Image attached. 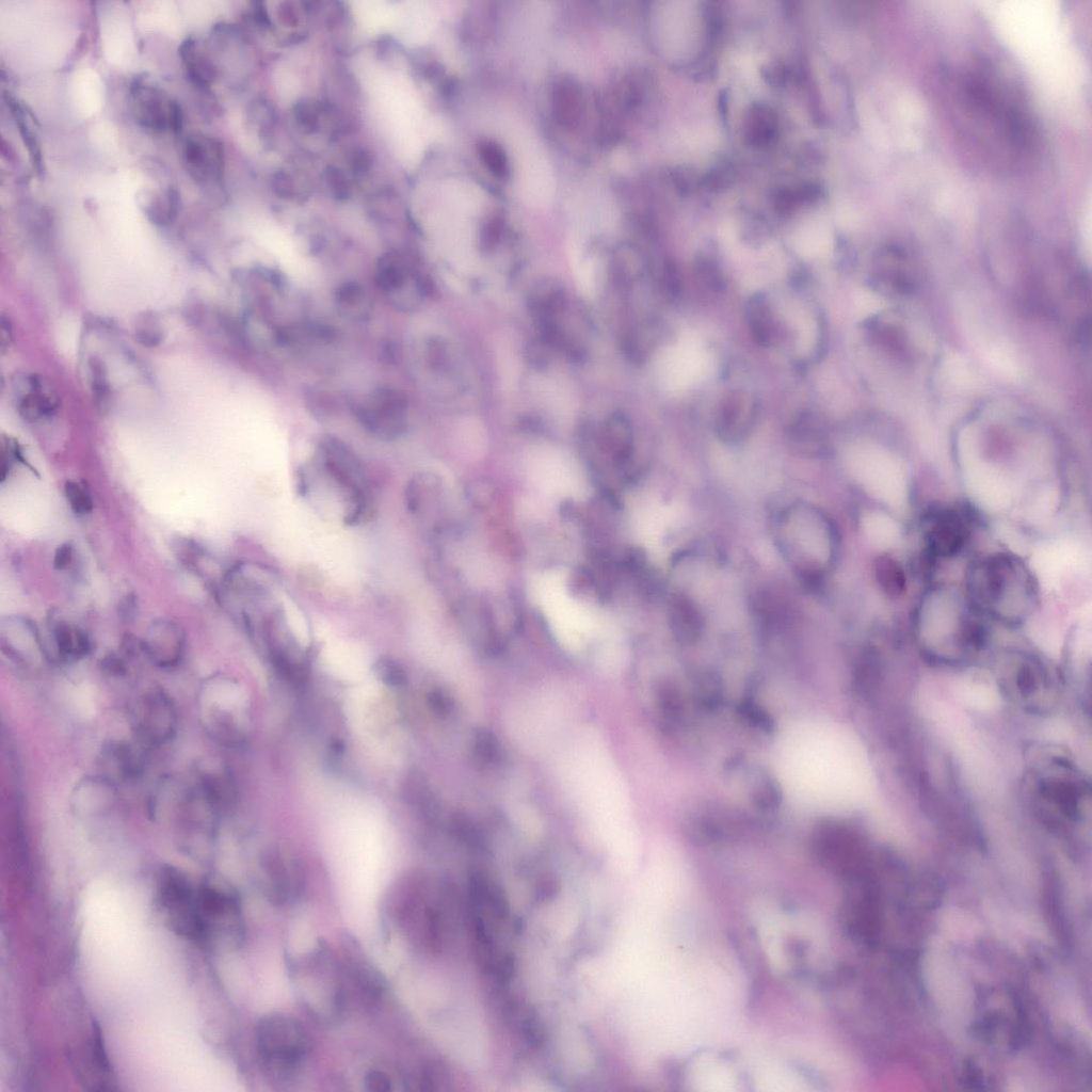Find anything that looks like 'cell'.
<instances>
[{
  "label": "cell",
  "mask_w": 1092,
  "mask_h": 1092,
  "mask_svg": "<svg viewBox=\"0 0 1092 1092\" xmlns=\"http://www.w3.org/2000/svg\"><path fill=\"white\" fill-rule=\"evenodd\" d=\"M987 73H965L956 77L953 103L964 128L990 154L1007 161L1024 154L1032 144L1031 122L1012 89Z\"/></svg>",
  "instance_id": "cell-1"
},
{
  "label": "cell",
  "mask_w": 1092,
  "mask_h": 1092,
  "mask_svg": "<svg viewBox=\"0 0 1092 1092\" xmlns=\"http://www.w3.org/2000/svg\"><path fill=\"white\" fill-rule=\"evenodd\" d=\"M984 617L966 594L944 587L930 589L920 599L915 619L921 649L936 662L966 661L985 645Z\"/></svg>",
  "instance_id": "cell-2"
},
{
  "label": "cell",
  "mask_w": 1092,
  "mask_h": 1092,
  "mask_svg": "<svg viewBox=\"0 0 1092 1092\" xmlns=\"http://www.w3.org/2000/svg\"><path fill=\"white\" fill-rule=\"evenodd\" d=\"M966 595L984 616L1008 626L1023 624L1039 601L1037 579L1013 553L998 551L976 560L966 574Z\"/></svg>",
  "instance_id": "cell-3"
},
{
  "label": "cell",
  "mask_w": 1092,
  "mask_h": 1092,
  "mask_svg": "<svg viewBox=\"0 0 1092 1092\" xmlns=\"http://www.w3.org/2000/svg\"><path fill=\"white\" fill-rule=\"evenodd\" d=\"M449 894L420 874H408L388 892L384 913L413 948L437 953L450 932Z\"/></svg>",
  "instance_id": "cell-4"
},
{
  "label": "cell",
  "mask_w": 1092,
  "mask_h": 1092,
  "mask_svg": "<svg viewBox=\"0 0 1092 1092\" xmlns=\"http://www.w3.org/2000/svg\"><path fill=\"white\" fill-rule=\"evenodd\" d=\"M1028 789L1041 821L1066 835L1083 828L1089 818L1090 788L1073 762L1049 755L1037 762L1028 776Z\"/></svg>",
  "instance_id": "cell-5"
},
{
  "label": "cell",
  "mask_w": 1092,
  "mask_h": 1092,
  "mask_svg": "<svg viewBox=\"0 0 1092 1092\" xmlns=\"http://www.w3.org/2000/svg\"><path fill=\"white\" fill-rule=\"evenodd\" d=\"M289 975L298 1001L318 1022L333 1024L349 1013L346 976L338 948L318 943L290 962Z\"/></svg>",
  "instance_id": "cell-6"
},
{
  "label": "cell",
  "mask_w": 1092,
  "mask_h": 1092,
  "mask_svg": "<svg viewBox=\"0 0 1092 1092\" xmlns=\"http://www.w3.org/2000/svg\"><path fill=\"white\" fill-rule=\"evenodd\" d=\"M257 1056L266 1074L277 1081L296 1078L310 1051V1038L295 1017L274 1012L262 1016L255 1029Z\"/></svg>",
  "instance_id": "cell-7"
},
{
  "label": "cell",
  "mask_w": 1092,
  "mask_h": 1092,
  "mask_svg": "<svg viewBox=\"0 0 1092 1092\" xmlns=\"http://www.w3.org/2000/svg\"><path fill=\"white\" fill-rule=\"evenodd\" d=\"M155 903L159 915L173 932L203 946V883H194L173 866H163L156 879Z\"/></svg>",
  "instance_id": "cell-8"
},
{
  "label": "cell",
  "mask_w": 1092,
  "mask_h": 1092,
  "mask_svg": "<svg viewBox=\"0 0 1092 1092\" xmlns=\"http://www.w3.org/2000/svg\"><path fill=\"white\" fill-rule=\"evenodd\" d=\"M1003 694L1025 710H1050L1059 693L1054 672L1038 657L1018 654L1005 660L998 671Z\"/></svg>",
  "instance_id": "cell-9"
},
{
  "label": "cell",
  "mask_w": 1092,
  "mask_h": 1092,
  "mask_svg": "<svg viewBox=\"0 0 1092 1092\" xmlns=\"http://www.w3.org/2000/svg\"><path fill=\"white\" fill-rule=\"evenodd\" d=\"M199 723L207 735L223 744L242 738L237 687L229 679L212 675L199 686L196 698Z\"/></svg>",
  "instance_id": "cell-10"
},
{
  "label": "cell",
  "mask_w": 1092,
  "mask_h": 1092,
  "mask_svg": "<svg viewBox=\"0 0 1092 1092\" xmlns=\"http://www.w3.org/2000/svg\"><path fill=\"white\" fill-rule=\"evenodd\" d=\"M323 464L347 496L349 504L344 520L358 523L368 507V479L362 460L342 440L325 436L320 444Z\"/></svg>",
  "instance_id": "cell-11"
},
{
  "label": "cell",
  "mask_w": 1092,
  "mask_h": 1092,
  "mask_svg": "<svg viewBox=\"0 0 1092 1092\" xmlns=\"http://www.w3.org/2000/svg\"><path fill=\"white\" fill-rule=\"evenodd\" d=\"M178 722L173 697L160 687L141 692L130 707V727L142 744L160 746L167 743L176 735Z\"/></svg>",
  "instance_id": "cell-12"
},
{
  "label": "cell",
  "mask_w": 1092,
  "mask_h": 1092,
  "mask_svg": "<svg viewBox=\"0 0 1092 1092\" xmlns=\"http://www.w3.org/2000/svg\"><path fill=\"white\" fill-rule=\"evenodd\" d=\"M128 101L131 114L139 126L157 133L181 130V106L145 75L134 77L130 82Z\"/></svg>",
  "instance_id": "cell-13"
},
{
  "label": "cell",
  "mask_w": 1092,
  "mask_h": 1092,
  "mask_svg": "<svg viewBox=\"0 0 1092 1092\" xmlns=\"http://www.w3.org/2000/svg\"><path fill=\"white\" fill-rule=\"evenodd\" d=\"M338 949L344 969L349 1013L372 1012L386 991L382 974L355 940L344 938Z\"/></svg>",
  "instance_id": "cell-14"
},
{
  "label": "cell",
  "mask_w": 1092,
  "mask_h": 1092,
  "mask_svg": "<svg viewBox=\"0 0 1092 1092\" xmlns=\"http://www.w3.org/2000/svg\"><path fill=\"white\" fill-rule=\"evenodd\" d=\"M261 895L276 906H291L304 894L305 879L298 862L277 848H268L259 860Z\"/></svg>",
  "instance_id": "cell-15"
},
{
  "label": "cell",
  "mask_w": 1092,
  "mask_h": 1092,
  "mask_svg": "<svg viewBox=\"0 0 1092 1092\" xmlns=\"http://www.w3.org/2000/svg\"><path fill=\"white\" fill-rule=\"evenodd\" d=\"M355 416L374 436L395 439L402 435L407 427V399L395 387L380 386L356 407Z\"/></svg>",
  "instance_id": "cell-16"
},
{
  "label": "cell",
  "mask_w": 1092,
  "mask_h": 1092,
  "mask_svg": "<svg viewBox=\"0 0 1092 1092\" xmlns=\"http://www.w3.org/2000/svg\"><path fill=\"white\" fill-rule=\"evenodd\" d=\"M922 540L933 559H948L961 553L970 537L967 515L959 509H932L921 524Z\"/></svg>",
  "instance_id": "cell-17"
},
{
  "label": "cell",
  "mask_w": 1092,
  "mask_h": 1092,
  "mask_svg": "<svg viewBox=\"0 0 1092 1092\" xmlns=\"http://www.w3.org/2000/svg\"><path fill=\"white\" fill-rule=\"evenodd\" d=\"M13 398L19 416L28 422L53 417L60 407V397L45 376L38 373H18L12 383Z\"/></svg>",
  "instance_id": "cell-18"
},
{
  "label": "cell",
  "mask_w": 1092,
  "mask_h": 1092,
  "mask_svg": "<svg viewBox=\"0 0 1092 1092\" xmlns=\"http://www.w3.org/2000/svg\"><path fill=\"white\" fill-rule=\"evenodd\" d=\"M759 415L757 397L745 389H735L721 400L716 416V432L727 443L745 438Z\"/></svg>",
  "instance_id": "cell-19"
},
{
  "label": "cell",
  "mask_w": 1092,
  "mask_h": 1092,
  "mask_svg": "<svg viewBox=\"0 0 1092 1092\" xmlns=\"http://www.w3.org/2000/svg\"><path fill=\"white\" fill-rule=\"evenodd\" d=\"M187 647L186 631L173 620L154 621L140 641V649L159 669H172L182 660Z\"/></svg>",
  "instance_id": "cell-20"
},
{
  "label": "cell",
  "mask_w": 1092,
  "mask_h": 1092,
  "mask_svg": "<svg viewBox=\"0 0 1092 1092\" xmlns=\"http://www.w3.org/2000/svg\"><path fill=\"white\" fill-rule=\"evenodd\" d=\"M97 771L117 786L138 781L145 769V758L138 744L126 739H108L96 756Z\"/></svg>",
  "instance_id": "cell-21"
},
{
  "label": "cell",
  "mask_w": 1092,
  "mask_h": 1092,
  "mask_svg": "<svg viewBox=\"0 0 1092 1092\" xmlns=\"http://www.w3.org/2000/svg\"><path fill=\"white\" fill-rule=\"evenodd\" d=\"M118 786L100 773L79 778L69 794V808L80 819L109 814L118 801Z\"/></svg>",
  "instance_id": "cell-22"
},
{
  "label": "cell",
  "mask_w": 1092,
  "mask_h": 1092,
  "mask_svg": "<svg viewBox=\"0 0 1092 1092\" xmlns=\"http://www.w3.org/2000/svg\"><path fill=\"white\" fill-rule=\"evenodd\" d=\"M182 160L188 174L198 183L218 181L225 165L223 144L211 135L194 132L184 140Z\"/></svg>",
  "instance_id": "cell-23"
},
{
  "label": "cell",
  "mask_w": 1092,
  "mask_h": 1092,
  "mask_svg": "<svg viewBox=\"0 0 1092 1092\" xmlns=\"http://www.w3.org/2000/svg\"><path fill=\"white\" fill-rule=\"evenodd\" d=\"M1 648L18 663L32 664L47 660L43 638L36 626L22 616H7L0 624Z\"/></svg>",
  "instance_id": "cell-24"
},
{
  "label": "cell",
  "mask_w": 1092,
  "mask_h": 1092,
  "mask_svg": "<svg viewBox=\"0 0 1092 1092\" xmlns=\"http://www.w3.org/2000/svg\"><path fill=\"white\" fill-rule=\"evenodd\" d=\"M46 659L69 663L83 659L91 652L87 633L79 626L62 620H52L47 639L43 638Z\"/></svg>",
  "instance_id": "cell-25"
},
{
  "label": "cell",
  "mask_w": 1092,
  "mask_h": 1092,
  "mask_svg": "<svg viewBox=\"0 0 1092 1092\" xmlns=\"http://www.w3.org/2000/svg\"><path fill=\"white\" fill-rule=\"evenodd\" d=\"M191 783L218 814L228 807L235 799V788L229 775L211 758L203 757L196 760L192 769Z\"/></svg>",
  "instance_id": "cell-26"
},
{
  "label": "cell",
  "mask_w": 1092,
  "mask_h": 1092,
  "mask_svg": "<svg viewBox=\"0 0 1092 1092\" xmlns=\"http://www.w3.org/2000/svg\"><path fill=\"white\" fill-rule=\"evenodd\" d=\"M550 109L559 126L573 129L579 125L583 100L581 89L573 78L562 77L555 81L550 91Z\"/></svg>",
  "instance_id": "cell-27"
},
{
  "label": "cell",
  "mask_w": 1092,
  "mask_h": 1092,
  "mask_svg": "<svg viewBox=\"0 0 1092 1092\" xmlns=\"http://www.w3.org/2000/svg\"><path fill=\"white\" fill-rule=\"evenodd\" d=\"M136 198L147 220L157 226L173 223L181 205L180 194L173 186L142 190Z\"/></svg>",
  "instance_id": "cell-28"
},
{
  "label": "cell",
  "mask_w": 1092,
  "mask_h": 1092,
  "mask_svg": "<svg viewBox=\"0 0 1092 1092\" xmlns=\"http://www.w3.org/2000/svg\"><path fill=\"white\" fill-rule=\"evenodd\" d=\"M178 53L191 82L199 87H209L216 78L218 69L198 41L193 36L186 37Z\"/></svg>",
  "instance_id": "cell-29"
},
{
  "label": "cell",
  "mask_w": 1092,
  "mask_h": 1092,
  "mask_svg": "<svg viewBox=\"0 0 1092 1092\" xmlns=\"http://www.w3.org/2000/svg\"><path fill=\"white\" fill-rule=\"evenodd\" d=\"M787 434L801 450L819 452L828 446L825 424L813 412L804 411L797 415L789 423Z\"/></svg>",
  "instance_id": "cell-30"
},
{
  "label": "cell",
  "mask_w": 1092,
  "mask_h": 1092,
  "mask_svg": "<svg viewBox=\"0 0 1092 1092\" xmlns=\"http://www.w3.org/2000/svg\"><path fill=\"white\" fill-rule=\"evenodd\" d=\"M744 316L753 340L760 347H769L775 335V324L767 295L753 293L745 302Z\"/></svg>",
  "instance_id": "cell-31"
},
{
  "label": "cell",
  "mask_w": 1092,
  "mask_h": 1092,
  "mask_svg": "<svg viewBox=\"0 0 1092 1092\" xmlns=\"http://www.w3.org/2000/svg\"><path fill=\"white\" fill-rule=\"evenodd\" d=\"M671 628L682 643L696 641L703 628V620L697 608L687 598H676L670 612Z\"/></svg>",
  "instance_id": "cell-32"
},
{
  "label": "cell",
  "mask_w": 1092,
  "mask_h": 1092,
  "mask_svg": "<svg viewBox=\"0 0 1092 1092\" xmlns=\"http://www.w3.org/2000/svg\"><path fill=\"white\" fill-rule=\"evenodd\" d=\"M4 99L17 126L21 141L27 148L32 166L37 175L42 176L45 171L44 159L37 135L29 122L30 114L11 94H4Z\"/></svg>",
  "instance_id": "cell-33"
},
{
  "label": "cell",
  "mask_w": 1092,
  "mask_h": 1092,
  "mask_svg": "<svg viewBox=\"0 0 1092 1092\" xmlns=\"http://www.w3.org/2000/svg\"><path fill=\"white\" fill-rule=\"evenodd\" d=\"M876 582L881 592L889 598H898L906 590L908 580L902 564L890 555L879 556L873 564Z\"/></svg>",
  "instance_id": "cell-34"
},
{
  "label": "cell",
  "mask_w": 1092,
  "mask_h": 1092,
  "mask_svg": "<svg viewBox=\"0 0 1092 1092\" xmlns=\"http://www.w3.org/2000/svg\"><path fill=\"white\" fill-rule=\"evenodd\" d=\"M408 277L410 267L399 253L387 252L379 258L374 279L376 286L384 292H399Z\"/></svg>",
  "instance_id": "cell-35"
},
{
  "label": "cell",
  "mask_w": 1092,
  "mask_h": 1092,
  "mask_svg": "<svg viewBox=\"0 0 1092 1092\" xmlns=\"http://www.w3.org/2000/svg\"><path fill=\"white\" fill-rule=\"evenodd\" d=\"M477 152L481 163L494 177L501 180L509 177V158L499 143L489 139L482 140L477 145Z\"/></svg>",
  "instance_id": "cell-36"
},
{
  "label": "cell",
  "mask_w": 1092,
  "mask_h": 1092,
  "mask_svg": "<svg viewBox=\"0 0 1092 1092\" xmlns=\"http://www.w3.org/2000/svg\"><path fill=\"white\" fill-rule=\"evenodd\" d=\"M133 336L143 347H158L165 337L159 316L154 311L139 314L133 322Z\"/></svg>",
  "instance_id": "cell-37"
},
{
  "label": "cell",
  "mask_w": 1092,
  "mask_h": 1092,
  "mask_svg": "<svg viewBox=\"0 0 1092 1092\" xmlns=\"http://www.w3.org/2000/svg\"><path fill=\"white\" fill-rule=\"evenodd\" d=\"M694 276L698 283L710 291L720 292L726 282L718 261L709 255H697L693 264Z\"/></svg>",
  "instance_id": "cell-38"
},
{
  "label": "cell",
  "mask_w": 1092,
  "mask_h": 1092,
  "mask_svg": "<svg viewBox=\"0 0 1092 1092\" xmlns=\"http://www.w3.org/2000/svg\"><path fill=\"white\" fill-rule=\"evenodd\" d=\"M374 672L381 681L392 688L402 687L407 681L405 669L391 657L379 658L374 664Z\"/></svg>",
  "instance_id": "cell-39"
},
{
  "label": "cell",
  "mask_w": 1092,
  "mask_h": 1092,
  "mask_svg": "<svg viewBox=\"0 0 1092 1092\" xmlns=\"http://www.w3.org/2000/svg\"><path fill=\"white\" fill-rule=\"evenodd\" d=\"M64 494L74 513L85 515L92 512L93 499L89 488L83 483L73 480L66 481Z\"/></svg>",
  "instance_id": "cell-40"
},
{
  "label": "cell",
  "mask_w": 1092,
  "mask_h": 1092,
  "mask_svg": "<svg viewBox=\"0 0 1092 1092\" xmlns=\"http://www.w3.org/2000/svg\"><path fill=\"white\" fill-rule=\"evenodd\" d=\"M89 371L91 385L96 397L102 400V402L106 401L109 397L110 386L105 365L98 357L93 356L89 359Z\"/></svg>",
  "instance_id": "cell-41"
},
{
  "label": "cell",
  "mask_w": 1092,
  "mask_h": 1092,
  "mask_svg": "<svg viewBox=\"0 0 1092 1092\" xmlns=\"http://www.w3.org/2000/svg\"><path fill=\"white\" fill-rule=\"evenodd\" d=\"M740 713L749 723L760 729L770 730L773 727L769 713L754 703L744 702L740 706Z\"/></svg>",
  "instance_id": "cell-42"
},
{
  "label": "cell",
  "mask_w": 1092,
  "mask_h": 1092,
  "mask_svg": "<svg viewBox=\"0 0 1092 1092\" xmlns=\"http://www.w3.org/2000/svg\"><path fill=\"white\" fill-rule=\"evenodd\" d=\"M753 799L759 806L769 808L777 805L780 792L771 780L764 778L762 782L754 789Z\"/></svg>",
  "instance_id": "cell-43"
},
{
  "label": "cell",
  "mask_w": 1092,
  "mask_h": 1092,
  "mask_svg": "<svg viewBox=\"0 0 1092 1092\" xmlns=\"http://www.w3.org/2000/svg\"><path fill=\"white\" fill-rule=\"evenodd\" d=\"M363 295V288L360 285L350 282L346 283L338 288L336 292V300L339 304L351 306L356 303Z\"/></svg>",
  "instance_id": "cell-44"
},
{
  "label": "cell",
  "mask_w": 1092,
  "mask_h": 1092,
  "mask_svg": "<svg viewBox=\"0 0 1092 1092\" xmlns=\"http://www.w3.org/2000/svg\"><path fill=\"white\" fill-rule=\"evenodd\" d=\"M364 1082L370 1091H388L391 1089L389 1077L380 1070H371L366 1073Z\"/></svg>",
  "instance_id": "cell-45"
},
{
  "label": "cell",
  "mask_w": 1092,
  "mask_h": 1092,
  "mask_svg": "<svg viewBox=\"0 0 1092 1092\" xmlns=\"http://www.w3.org/2000/svg\"><path fill=\"white\" fill-rule=\"evenodd\" d=\"M73 545L70 543H63L55 549L53 556V567L55 569L66 568L73 560Z\"/></svg>",
  "instance_id": "cell-46"
},
{
  "label": "cell",
  "mask_w": 1092,
  "mask_h": 1092,
  "mask_svg": "<svg viewBox=\"0 0 1092 1092\" xmlns=\"http://www.w3.org/2000/svg\"><path fill=\"white\" fill-rule=\"evenodd\" d=\"M138 603L133 594L125 595L118 605V614L122 619L130 620L135 616Z\"/></svg>",
  "instance_id": "cell-47"
},
{
  "label": "cell",
  "mask_w": 1092,
  "mask_h": 1092,
  "mask_svg": "<svg viewBox=\"0 0 1092 1092\" xmlns=\"http://www.w3.org/2000/svg\"><path fill=\"white\" fill-rule=\"evenodd\" d=\"M11 338H12V331H11V326H10V321L7 319H5L4 316H2V318H1V344H2V348L7 347L10 344Z\"/></svg>",
  "instance_id": "cell-48"
},
{
  "label": "cell",
  "mask_w": 1092,
  "mask_h": 1092,
  "mask_svg": "<svg viewBox=\"0 0 1092 1092\" xmlns=\"http://www.w3.org/2000/svg\"><path fill=\"white\" fill-rule=\"evenodd\" d=\"M796 1014H797V1016L799 1017V1015H798V1012H797V1011H796ZM799 1021H800V1018H799ZM799 1023L801 1024V1022H799ZM800 1026L802 1027V1025H800ZM802 1030H803V1027H802ZM803 1032H804V1030H803ZM805 1037H806V1035H805ZM806 1040H807V1039H806Z\"/></svg>",
  "instance_id": "cell-49"
}]
</instances>
